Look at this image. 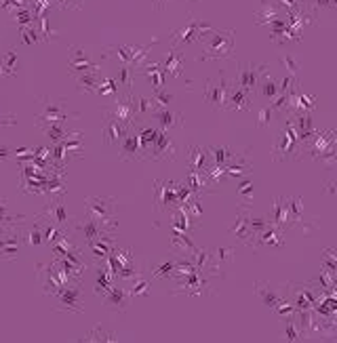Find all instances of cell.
Masks as SVG:
<instances>
[{
  "label": "cell",
  "instance_id": "18",
  "mask_svg": "<svg viewBox=\"0 0 337 343\" xmlns=\"http://www.w3.org/2000/svg\"><path fill=\"white\" fill-rule=\"evenodd\" d=\"M211 156L215 158V162H217V164H226L230 158H236V152L228 150V148H213Z\"/></svg>",
  "mask_w": 337,
  "mask_h": 343
},
{
  "label": "cell",
  "instance_id": "13",
  "mask_svg": "<svg viewBox=\"0 0 337 343\" xmlns=\"http://www.w3.org/2000/svg\"><path fill=\"white\" fill-rule=\"evenodd\" d=\"M72 61H70V65L74 67V70H80V72H88L93 67V63L88 61V55H86V51L84 48H78V46H74L72 48Z\"/></svg>",
  "mask_w": 337,
  "mask_h": 343
},
{
  "label": "cell",
  "instance_id": "15",
  "mask_svg": "<svg viewBox=\"0 0 337 343\" xmlns=\"http://www.w3.org/2000/svg\"><path fill=\"white\" fill-rule=\"evenodd\" d=\"M205 160H207V150H200V148H192L190 152V166L194 173H203L205 168Z\"/></svg>",
  "mask_w": 337,
  "mask_h": 343
},
{
  "label": "cell",
  "instance_id": "2",
  "mask_svg": "<svg viewBox=\"0 0 337 343\" xmlns=\"http://www.w3.org/2000/svg\"><path fill=\"white\" fill-rule=\"evenodd\" d=\"M57 299V305L55 310H63V312H70V314H80L84 307H82V288L78 282H70L65 286H61L55 295Z\"/></svg>",
  "mask_w": 337,
  "mask_h": 343
},
{
  "label": "cell",
  "instance_id": "4",
  "mask_svg": "<svg viewBox=\"0 0 337 343\" xmlns=\"http://www.w3.org/2000/svg\"><path fill=\"white\" fill-rule=\"evenodd\" d=\"M129 133V125L120 122L116 118H105L103 125V141L108 145H120V141L125 139V135Z\"/></svg>",
  "mask_w": 337,
  "mask_h": 343
},
{
  "label": "cell",
  "instance_id": "16",
  "mask_svg": "<svg viewBox=\"0 0 337 343\" xmlns=\"http://www.w3.org/2000/svg\"><path fill=\"white\" fill-rule=\"evenodd\" d=\"M257 293H259V297H261V301L265 303V305H270V307H276L278 303H282V295L278 293L276 288H257Z\"/></svg>",
  "mask_w": 337,
  "mask_h": 343
},
{
  "label": "cell",
  "instance_id": "23",
  "mask_svg": "<svg viewBox=\"0 0 337 343\" xmlns=\"http://www.w3.org/2000/svg\"><path fill=\"white\" fill-rule=\"evenodd\" d=\"M278 91H280V87H276V80H265L263 87H261V93L265 97H274Z\"/></svg>",
  "mask_w": 337,
  "mask_h": 343
},
{
  "label": "cell",
  "instance_id": "19",
  "mask_svg": "<svg viewBox=\"0 0 337 343\" xmlns=\"http://www.w3.org/2000/svg\"><path fill=\"white\" fill-rule=\"evenodd\" d=\"M161 129L163 131H169L171 127H175V125H179V118H177V114H173V112H169V110H165V112H161Z\"/></svg>",
  "mask_w": 337,
  "mask_h": 343
},
{
  "label": "cell",
  "instance_id": "25",
  "mask_svg": "<svg viewBox=\"0 0 337 343\" xmlns=\"http://www.w3.org/2000/svg\"><path fill=\"white\" fill-rule=\"evenodd\" d=\"M257 125H259V127H268V125H270V108H263V110L259 112Z\"/></svg>",
  "mask_w": 337,
  "mask_h": 343
},
{
  "label": "cell",
  "instance_id": "14",
  "mask_svg": "<svg viewBox=\"0 0 337 343\" xmlns=\"http://www.w3.org/2000/svg\"><path fill=\"white\" fill-rule=\"evenodd\" d=\"M99 84H101V80L97 78V74H91V72H84V76L78 78V89L86 91V93H97Z\"/></svg>",
  "mask_w": 337,
  "mask_h": 343
},
{
  "label": "cell",
  "instance_id": "1",
  "mask_svg": "<svg viewBox=\"0 0 337 343\" xmlns=\"http://www.w3.org/2000/svg\"><path fill=\"white\" fill-rule=\"evenodd\" d=\"M40 104H42V112L38 116V125H51V122L63 125L65 120H70V118H78V114L76 112H70L68 106L63 104L61 99H49V97H44Z\"/></svg>",
  "mask_w": 337,
  "mask_h": 343
},
{
  "label": "cell",
  "instance_id": "22",
  "mask_svg": "<svg viewBox=\"0 0 337 343\" xmlns=\"http://www.w3.org/2000/svg\"><path fill=\"white\" fill-rule=\"evenodd\" d=\"M323 267L327 270V272H333V270H337V255H333V251H325V257H323Z\"/></svg>",
  "mask_w": 337,
  "mask_h": 343
},
{
  "label": "cell",
  "instance_id": "21",
  "mask_svg": "<svg viewBox=\"0 0 337 343\" xmlns=\"http://www.w3.org/2000/svg\"><path fill=\"white\" fill-rule=\"evenodd\" d=\"M28 242L34 244V247H40V244L44 242V236H42V232H40L38 226H34V228L30 230V234H28Z\"/></svg>",
  "mask_w": 337,
  "mask_h": 343
},
{
  "label": "cell",
  "instance_id": "5",
  "mask_svg": "<svg viewBox=\"0 0 337 343\" xmlns=\"http://www.w3.org/2000/svg\"><path fill=\"white\" fill-rule=\"evenodd\" d=\"M209 51V57H228L232 51V32H213Z\"/></svg>",
  "mask_w": 337,
  "mask_h": 343
},
{
  "label": "cell",
  "instance_id": "10",
  "mask_svg": "<svg viewBox=\"0 0 337 343\" xmlns=\"http://www.w3.org/2000/svg\"><path fill=\"white\" fill-rule=\"evenodd\" d=\"M169 185H171V183H169ZM169 185H165V183H161V181L156 183V207H158V209H163V207H167V204H171V202L177 200L175 187H169Z\"/></svg>",
  "mask_w": 337,
  "mask_h": 343
},
{
  "label": "cell",
  "instance_id": "27",
  "mask_svg": "<svg viewBox=\"0 0 337 343\" xmlns=\"http://www.w3.org/2000/svg\"><path fill=\"white\" fill-rule=\"evenodd\" d=\"M249 192H251V183L246 181V183H242V187H240V194H242V196H246Z\"/></svg>",
  "mask_w": 337,
  "mask_h": 343
},
{
  "label": "cell",
  "instance_id": "29",
  "mask_svg": "<svg viewBox=\"0 0 337 343\" xmlns=\"http://www.w3.org/2000/svg\"><path fill=\"white\" fill-rule=\"evenodd\" d=\"M316 3H318V5H323V7H327V5H329V0H316Z\"/></svg>",
  "mask_w": 337,
  "mask_h": 343
},
{
  "label": "cell",
  "instance_id": "3",
  "mask_svg": "<svg viewBox=\"0 0 337 343\" xmlns=\"http://www.w3.org/2000/svg\"><path fill=\"white\" fill-rule=\"evenodd\" d=\"M86 215L101 221L103 226H114V200L112 198H99V196H88L86 198Z\"/></svg>",
  "mask_w": 337,
  "mask_h": 343
},
{
  "label": "cell",
  "instance_id": "9",
  "mask_svg": "<svg viewBox=\"0 0 337 343\" xmlns=\"http://www.w3.org/2000/svg\"><path fill=\"white\" fill-rule=\"evenodd\" d=\"M263 72V67H255V65H246L244 70L240 72V78H238V84L240 89L244 91H251L259 84V74Z\"/></svg>",
  "mask_w": 337,
  "mask_h": 343
},
{
  "label": "cell",
  "instance_id": "6",
  "mask_svg": "<svg viewBox=\"0 0 337 343\" xmlns=\"http://www.w3.org/2000/svg\"><path fill=\"white\" fill-rule=\"evenodd\" d=\"M103 303H105V307H110V310H114V312H125L131 305V295H129L127 288L112 286L108 293L103 295Z\"/></svg>",
  "mask_w": 337,
  "mask_h": 343
},
{
  "label": "cell",
  "instance_id": "24",
  "mask_svg": "<svg viewBox=\"0 0 337 343\" xmlns=\"http://www.w3.org/2000/svg\"><path fill=\"white\" fill-rule=\"evenodd\" d=\"M13 219H15V217H11V215H9V209H7V200L0 198V224H7V221L15 224Z\"/></svg>",
  "mask_w": 337,
  "mask_h": 343
},
{
  "label": "cell",
  "instance_id": "17",
  "mask_svg": "<svg viewBox=\"0 0 337 343\" xmlns=\"http://www.w3.org/2000/svg\"><path fill=\"white\" fill-rule=\"evenodd\" d=\"M246 93L249 91H244V89H236V91H232V93H228V101H232L230 104V108H234V110H240V108H246L249 104H246Z\"/></svg>",
  "mask_w": 337,
  "mask_h": 343
},
{
  "label": "cell",
  "instance_id": "20",
  "mask_svg": "<svg viewBox=\"0 0 337 343\" xmlns=\"http://www.w3.org/2000/svg\"><path fill=\"white\" fill-rule=\"evenodd\" d=\"M84 341H116V335L105 333V331H93L84 337Z\"/></svg>",
  "mask_w": 337,
  "mask_h": 343
},
{
  "label": "cell",
  "instance_id": "7",
  "mask_svg": "<svg viewBox=\"0 0 337 343\" xmlns=\"http://www.w3.org/2000/svg\"><path fill=\"white\" fill-rule=\"evenodd\" d=\"M141 141H139V133H133L129 129V133L125 135V139L120 141V158H141Z\"/></svg>",
  "mask_w": 337,
  "mask_h": 343
},
{
  "label": "cell",
  "instance_id": "11",
  "mask_svg": "<svg viewBox=\"0 0 337 343\" xmlns=\"http://www.w3.org/2000/svg\"><path fill=\"white\" fill-rule=\"evenodd\" d=\"M17 249H19V236L17 234L5 236L0 240V257H3V259H15Z\"/></svg>",
  "mask_w": 337,
  "mask_h": 343
},
{
  "label": "cell",
  "instance_id": "26",
  "mask_svg": "<svg viewBox=\"0 0 337 343\" xmlns=\"http://www.w3.org/2000/svg\"><path fill=\"white\" fill-rule=\"evenodd\" d=\"M299 335H301V333H299V331H295V329H293V324L289 322V327H287V339H289V341H297V339H299Z\"/></svg>",
  "mask_w": 337,
  "mask_h": 343
},
{
  "label": "cell",
  "instance_id": "28",
  "mask_svg": "<svg viewBox=\"0 0 337 343\" xmlns=\"http://www.w3.org/2000/svg\"><path fill=\"white\" fill-rule=\"evenodd\" d=\"M11 152H13V150H9V148H0V158H9V156H13Z\"/></svg>",
  "mask_w": 337,
  "mask_h": 343
},
{
  "label": "cell",
  "instance_id": "8",
  "mask_svg": "<svg viewBox=\"0 0 337 343\" xmlns=\"http://www.w3.org/2000/svg\"><path fill=\"white\" fill-rule=\"evenodd\" d=\"M49 219H51V224H57V226H65L68 224V211L63 207V202L61 200H53L49 202L47 207H44V213Z\"/></svg>",
  "mask_w": 337,
  "mask_h": 343
},
{
  "label": "cell",
  "instance_id": "12",
  "mask_svg": "<svg viewBox=\"0 0 337 343\" xmlns=\"http://www.w3.org/2000/svg\"><path fill=\"white\" fill-rule=\"evenodd\" d=\"M209 104H215V106H221L223 101H228V91H226V84L219 82V84H209L207 87V93H205Z\"/></svg>",
  "mask_w": 337,
  "mask_h": 343
}]
</instances>
